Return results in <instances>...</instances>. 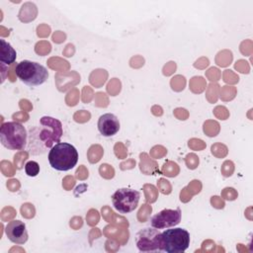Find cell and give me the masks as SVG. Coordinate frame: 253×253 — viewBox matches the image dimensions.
I'll use <instances>...</instances> for the list:
<instances>
[{
  "mask_svg": "<svg viewBox=\"0 0 253 253\" xmlns=\"http://www.w3.org/2000/svg\"><path fill=\"white\" fill-rule=\"evenodd\" d=\"M40 128H31L29 133V151L34 155L45 152L54 142H59L62 135V126L58 120L45 116L40 120Z\"/></svg>",
  "mask_w": 253,
  "mask_h": 253,
  "instance_id": "6da1fadb",
  "label": "cell"
},
{
  "mask_svg": "<svg viewBox=\"0 0 253 253\" xmlns=\"http://www.w3.org/2000/svg\"><path fill=\"white\" fill-rule=\"evenodd\" d=\"M78 161L77 149L68 142L55 143L48 152V162L57 171H68Z\"/></svg>",
  "mask_w": 253,
  "mask_h": 253,
  "instance_id": "7a4b0ae2",
  "label": "cell"
},
{
  "mask_svg": "<svg viewBox=\"0 0 253 253\" xmlns=\"http://www.w3.org/2000/svg\"><path fill=\"white\" fill-rule=\"evenodd\" d=\"M28 133L25 126L18 122H7L1 126L0 140L10 150H22L27 145Z\"/></svg>",
  "mask_w": 253,
  "mask_h": 253,
  "instance_id": "3957f363",
  "label": "cell"
},
{
  "mask_svg": "<svg viewBox=\"0 0 253 253\" xmlns=\"http://www.w3.org/2000/svg\"><path fill=\"white\" fill-rule=\"evenodd\" d=\"M17 77L26 85L35 87L44 83L48 77L47 69L35 61L22 60L15 67Z\"/></svg>",
  "mask_w": 253,
  "mask_h": 253,
  "instance_id": "277c9868",
  "label": "cell"
},
{
  "mask_svg": "<svg viewBox=\"0 0 253 253\" xmlns=\"http://www.w3.org/2000/svg\"><path fill=\"white\" fill-rule=\"evenodd\" d=\"M190 245V233L181 227L166 229L161 232L160 250L166 253H183Z\"/></svg>",
  "mask_w": 253,
  "mask_h": 253,
  "instance_id": "5b68a950",
  "label": "cell"
},
{
  "mask_svg": "<svg viewBox=\"0 0 253 253\" xmlns=\"http://www.w3.org/2000/svg\"><path fill=\"white\" fill-rule=\"evenodd\" d=\"M140 199V193L129 188H122L117 190L112 196V203L114 208L120 213H128L134 211Z\"/></svg>",
  "mask_w": 253,
  "mask_h": 253,
  "instance_id": "8992f818",
  "label": "cell"
},
{
  "mask_svg": "<svg viewBox=\"0 0 253 253\" xmlns=\"http://www.w3.org/2000/svg\"><path fill=\"white\" fill-rule=\"evenodd\" d=\"M160 238L159 229L145 227L135 234V245L140 252H160Z\"/></svg>",
  "mask_w": 253,
  "mask_h": 253,
  "instance_id": "52a82bcc",
  "label": "cell"
},
{
  "mask_svg": "<svg viewBox=\"0 0 253 253\" xmlns=\"http://www.w3.org/2000/svg\"><path fill=\"white\" fill-rule=\"evenodd\" d=\"M181 217L182 212L179 208H177L176 210L165 209L151 217L150 224L152 227L157 229L174 227L180 223Z\"/></svg>",
  "mask_w": 253,
  "mask_h": 253,
  "instance_id": "ba28073f",
  "label": "cell"
},
{
  "mask_svg": "<svg viewBox=\"0 0 253 253\" xmlns=\"http://www.w3.org/2000/svg\"><path fill=\"white\" fill-rule=\"evenodd\" d=\"M5 233L11 242L20 245L26 243L29 237L26 224L21 220H12L8 222L5 228Z\"/></svg>",
  "mask_w": 253,
  "mask_h": 253,
  "instance_id": "9c48e42d",
  "label": "cell"
},
{
  "mask_svg": "<svg viewBox=\"0 0 253 253\" xmlns=\"http://www.w3.org/2000/svg\"><path fill=\"white\" fill-rule=\"evenodd\" d=\"M97 126L100 133L106 137L113 136L120 130L119 119L112 113H107L100 116Z\"/></svg>",
  "mask_w": 253,
  "mask_h": 253,
  "instance_id": "30bf717a",
  "label": "cell"
},
{
  "mask_svg": "<svg viewBox=\"0 0 253 253\" xmlns=\"http://www.w3.org/2000/svg\"><path fill=\"white\" fill-rule=\"evenodd\" d=\"M0 42H1V55H0L1 64L10 65V64L14 63L16 60V57H17L16 50L5 40H3V39L0 40Z\"/></svg>",
  "mask_w": 253,
  "mask_h": 253,
  "instance_id": "8fae6325",
  "label": "cell"
},
{
  "mask_svg": "<svg viewBox=\"0 0 253 253\" xmlns=\"http://www.w3.org/2000/svg\"><path fill=\"white\" fill-rule=\"evenodd\" d=\"M25 172L29 177H36L40 173V165L36 161H28L25 164Z\"/></svg>",
  "mask_w": 253,
  "mask_h": 253,
  "instance_id": "7c38bea8",
  "label": "cell"
}]
</instances>
